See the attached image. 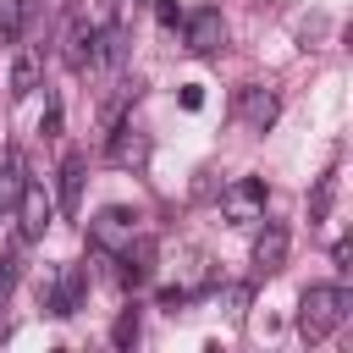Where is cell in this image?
<instances>
[{
    "mask_svg": "<svg viewBox=\"0 0 353 353\" xmlns=\"http://www.w3.org/2000/svg\"><path fill=\"white\" fill-rule=\"evenodd\" d=\"M342 320H347V287L320 281V287H309V292L298 298V331H303L309 342H325Z\"/></svg>",
    "mask_w": 353,
    "mask_h": 353,
    "instance_id": "obj_1",
    "label": "cell"
},
{
    "mask_svg": "<svg viewBox=\"0 0 353 353\" xmlns=\"http://www.w3.org/2000/svg\"><path fill=\"white\" fill-rule=\"evenodd\" d=\"M132 237H138V210L110 204V210H99V215L88 221V243H94V248H105V254H121Z\"/></svg>",
    "mask_w": 353,
    "mask_h": 353,
    "instance_id": "obj_2",
    "label": "cell"
},
{
    "mask_svg": "<svg viewBox=\"0 0 353 353\" xmlns=\"http://www.w3.org/2000/svg\"><path fill=\"white\" fill-rule=\"evenodd\" d=\"M39 298H44L50 314H77V303H83V270H77V265L44 270V276H39Z\"/></svg>",
    "mask_w": 353,
    "mask_h": 353,
    "instance_id": "obj_3",
    "label": "cell"
},
{
    "mask_svg": "<svg viewBox=\"0 0 353 353\" xmlns=\"http://www.w3.org/2000/svg\"><path fill=\"white\" fill-rule=\"evenodd\" d=\"M182 33H188V50H193V55H215V50H226V17H221L215 6L188 11V17H182Z\"/></svg>",
    "mask_w": 353,
    "mask_h": 353,
    "instance_id": "obj_4",
    "label": "cell"
},
{
    "mask_svg": "<svg viewBox=\"0 0 353 353\" xmlns=\"http://www.w3.org/2000/svg\"><path fill=\"white\" fill-rule=\"evenodd\" d=\"M221 210H226V221H237V226L259 221V215H265V182H259V176L226 182V188H221Z\"/></svg>",
    "mask_w": 353,
    "mask_h": 353,
    "instance_id": "obj_5",
    "label": "cell"
},
{
    "mask_svg": "<svg viewBox=\"0 0 353 353\" xmlns=\"http://www.w3.org/2000/svg\"><path fill=\"white\" fill-rule=\"evenodd\" d=\"M94 39H99V22H94L88 11H77V17L66 22V33H61V61H66L72 72H88V66H94Z\"/></svg>",
    "mask_w": 353,
    "mask_h": 353,
    "instance_id": "obj_6",
    "label": "cell"
},
{
    "mask_svg": "<svg viewBox=\"0 0 353 353\" xmlns=\"http://www.w3.org/2000/svg\"><path fill=\"white\" fill-rule=\"evenodd\" d=\"M50 215H55V199L44 193V182H22V193H17L22 243H39V237H44V226H50Z\"/></svg>",
    "mask_w": 353,
    "mask_h": 353,
    "instance_id": "obj_7",
    "label": "cell"
},
{
    "mask_svg": "<svg viewBox=\"0 0 353 353\" xmlns=\"http://www.w3.org/2000/svg\"><path fill=\"white\" fill-rule=\"evenodd\" d=\"M143 160H149V132H138L132 121H116V127H110V165L138 171Z\"/></svg>",
    "mask_w": 353,
    "mask_h": 353,
    "instance_id": "obj_8",
    "label": "cell"
},
{
    "mask_svg": "<svg viewBox=\"0 0 353 353\" xmlns=\"http://www.w3.org/2000/svg\"><path fill=\"white\" fill-rule=\"evenodd\" d=\"M237 116H243L254 132H265V127L281 116V99H276V88H243V94H237Z\"/></svg>",
    "mask_w": 353,
    "mask_h": 353,
    "instance_id": "obj_9",
    "label": "cell"
},
{
    "mask_svg": "<svg viewBox=\"0 0 353 353\" xmlns=\"http://www.w3.org/2000/svg\"><path fill=\"white\" fill-rule=\"evenodd\" d=\"M287 265V232L281 226H265L259 237H254V270L259 276H276Z\"/></svg>",
    "mask_w": 353,
    "mask_h": 353,
    "instance_id": "obj_10",
    "label": "cell"
},
{
    "mask_svg": "<svg viewBox=\"0 0 353 353\" xmlns=\"http://www.w3.org/2000/svg\"><path fill=\"white\" fill-rule=\"evenodd\" d=\"M55 204H61L66 215H77V204H83V160H77V154H66V160H61V188H55Z\"/></svg>",
    "mask_w": 353,
    "mask_h": 353,
    "instance_id": "obj_11",
    "label": "cell"
},
{
    "mask_svg": "<svg viewBox=\"0 0 353 353\" xmlns=\"http://www.w3.org/2000/svg\"><path fill=\"white\" fill-rule=\"evenodd\" d=\"M39 72H44L39 50H22V55L11 61V99H28V94L39 88Z\"/></svg>",
    "mask_w": 353,
    "mask_h": 353,
    "instance_id": "obj_12",
    "label": "cell"
},
{
    "mask_svg": "<svg viewBox=\"0 0 353 353\" xmlns=\"http://www.w3.org/2000/svg\"><path fill=\"white\" fill-rule=\"evenodd\" d=\"M121 259H127V281L138 287V281H149V270H154V237H132L127 248H121Z\"/></svg>",
    "mask_w": 353,
    "mask_h": 353,
    "instance_id": "obj_13",
    "label": "cell"
},
{
    "mask_svg": "<svg viewBox=\"0 0 353 353\" xmlns=\"http://www.w3.org/2000/svg\"><path fill=\"white\" fill-rule=\"evenodd\" d=\"M33 11H39V0H0V44H17V33L28 28Z\"/></svg>",
    "mask_w": 353,
    "mask_h": 353,
    "instance_id": "obj_14",
    "label": "cell"
},
{
    "mask_svg": "<svg viewBox=\"0 0 353 353\" xmlns=\"http://www.w3.org/2000/svg\"><path fill=\"white\" fill-rule=\"evenodd\" d=\"M138 88H143L138 77H121V83H116V94H110V99H105V110H99V127H105V132H110V127L127 116V105L138 99Z\"/></svg>",
    "mask_w": 353,
    "mask_h": 353,
    "instance_id": "obj_15",
    "label": "cell"
},
{
    "mask_svg": "<svg viewBox=\"0 0 353 353\" xmlns=\"http://www.w3.org/2000/svg\"><path fill=\"white\" fill-rule=\"evenodd\" d=\"M22 182H28V176H22V154H17V149H6V154H0V199H6V210L17 204Z\"/></svg>",
    "mask_w": 353,
    "mask_h": 353,
    "instance_id": "obj_16",
    "label": "cell"
},
{
    "mask_svg": "<svg viewBox=\"0 0 353 353\" xmlns=\"http://www.w3.org/2000/svg\"><path fill=\"white\" fill-rule=\"evenodd\" d=\"M331 204H336V171H325V176L314 182V193H309V226H314V221H325V215H331Z\"/></svg>",
    "mask_w": 353,
    "mask_h": 353,
    "instance_id": "obj_17",
    "label": "cell"
},
{
    "mask_svg": "<svg viewBox=\"0 0 353 353\" xmlns=\"http://www.w3.org/2000/svg\"><path fill=\"white\" fill-rule=\"evenodd\" d=\"M110 342H116V347H132V342H138V309H121V314H116Z\"/></svg>",
    "mask_w": 353,
    "mask_h": 353,
    "instance_id": "obj_18",
    "label": "cell"
},
{
    "mask_svg": "<svg viewBox=\"0 0 353 353\" xmlns=\"http://www.w3.org/2000/svg\"><path fill=\"white\" fill-rule=\"evenodd\" d=\"M17 265H22L17 254H11V259H0V303H6V298H11V287H17Z\"/></svg>",
    "mask_w": 353,
    "mask_h": 353,
    "instance_id": "obj_19",
    "label": "cell"
},
{
    "mask_svg": "<svg viewBox=\"0 0 353 353\" xmlns=\"http://www.w3.org/2000/svg\"><path fill=\"white\" fill-rule=\"evenodd\" d=\"M39 127H44V138H55V132H61V105H50V110H44V121H39Z\"/></svg>",
    "mask_w": 353,
    "mask_h": 353,
    "instance_id": "obj_20",
    "label": "cell"
},
{
    "mask_svg": "<svg viewBox=\"0 0 353 353\" xmlns=\"http://www.w3.org/2000/svg\"><path fill=\"white\" fill-rule=\"evenodd\" d=\"M182 105H188V110H199V105H204V88H199V83H188V88H182Z\"/></svg>",
    "mask_w": 353,
    "mask_h": 353,
    "instance_id": "obj_21",
    "label": "cell"
},
{
    "mask_svg": "<svg viewBox=\"0 0 353 353\" xmlns=\"http://www.w3.org/2000/svg\"><path fill=\"white\" fill-rule=\"evenodd\" d=\"M160 22H165V28H176V22H182V11H176L171 0H160Z\"/></svg>",
    "mask_w": 353,
    "mask_h": 353,
    "instance_id": "obj_22",
    "label": "cell"
},
{
    "mask_svg": "<svg viewBox=\"0 0 353 353\" xmlns=\"http://www.w3.org/2000/svg\"><path fill=\"white\" fill-rule=\"evenodd\" d=\"M331 259H336V270H347V259H353V243H347V237H342V243H336V254H331Z\"/></svg>",
    "mask_w": 353,
    "mask_h": 353,
    "instance_id": "obj_23",
    "label": "cell"
},
{
    "mask_svg": "<svg viewBox=\"0 0 353 353\" xmlns=\"http://www.w3.org/2000/svg\"><path fill=\"white\" fill-rule=\"evenodd\" d=\"M0 210H6V199H0Z\"/></svg>",
    "mask_w": 353,
    "mask_h": 353,
    "instance_id": "obj_24",
    "label": "cell"
}]
</instances>
